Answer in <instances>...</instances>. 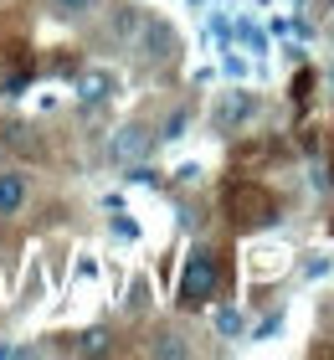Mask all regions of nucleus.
Instances as JSON below:
<instances>
[{
	"label": "nucleus",
	"instance_id": "1",
	"mask_svg": "<svg viewBox=\"0 0 334 360\" xmlns=\"http://www.w3.org/2000/svg\"><path fill=\"white\" fill-rule=\"evenodd\" d=\"M221 206H226V221L237 232H257V226L278 221V195L262 180H247V175H231L221 186Z\"/></svg>",
	"mask_w": 334,
	"mask_h": 360
},
{
	"label": "nucleus",
	"instance_id": "2",
	"mask_svg": "<svg viewBox=\"0 0 334 360\" xmlns=\"http://www.w3.org/2000/svg\"><path fill=\"white\" fill-rule=\"evenodd\" d=\"M216 288H221V263H216L211 248H195L180 268V288H175L180 309H206L216 299Z\"/></svg>",
	"mask_w": 334,
	"mask_h": 360
},
{
	"label": "nucleus",
	"instance_id": "3",
	"mask_svg": "<svg viewBox=\"0 0 334 360\" xmlns=\"http://www.w3.org/2000/svg\"><path fill=\"white\" fill-rule=\"evenodd\" d=\"M149 144H155V134H149L144 124H129V129H119V134H113L108 160H113V165H139V160L149 155Z\"/></svg>",
	"mask_w": 334,
	"mask_h": 360
},
{
	"label": "nucleus",
	"instance_id": "4",
	"mask_svg": "<svg viewBox=\"0 0 334 360\" xmlns=\"http://www.w3.org/2000/svg\"><path fill=\"white\" fill-rule=\"evenodd\" d=\"M134 46H139L144 57H170V46H175V37H170V26L165 21H139V37H134Z\"/></svg>",
	"mask_w": 334,
	"mask_h": 360
},
{
	"label": "nucleus",
	"instance_id": "5",
	"mask_svg": "<svg viewBox=\"0 0 334 360\" xmlns=\"http://www.w3.org/2000/svg\"><path fill=\"white\" fill-rule=\"evenodd\" d=\"M26 206V175L21 170H0V217Z\"/></svg>",
	"mask_w": 334,
	"mask_h": 360
},
{
	"label": "nucleus",
	"instance_id": "6",
	"mask_svg": "<svg viewBox=\"0 0 334 360\" xmlns=\"http://www.w3.org/2000/svg\"><path fill=\"white\" fill-rule=\"evenodd\" d=\"M108 93H113V77L108 72H82L77 77V98H82V103H103Z\"/></svg>",
	"mask_w": 334,
	"mask_h": 360
},
{
	"label": "nucleus",
	"instance_id": "7",
	"mask_svg": "<svg viewBox=\"0 0 334 360\" xmlns=\"http://www.w3.org/2000/svg\"><path fill=\"white\" fill-rule=\"evenodd\" d=\"M247 113H252V98L247 93H231L221 108H216V129H231V124H242Z\"/></svg>",
	"mask_w": 334,
	"mask_h": 360
},
{
	"label": "nucleus",
	"instance_id": "8",
	"mask_svg": "<svg viewBox=\"0 0 334 360\" xmlns=\"http://www.w3.org/2000/svg\"><path fill=\"white\" fill-rule=\"evenodd\" d=\"M0 134H6V139H0L6 150H21V155H37V150H41V144H37V134H31L26 124H11V129H0Z\"/></svg>",
	"mask_w": 334,
	"mask_h": 360
},
{
	"label": "nucleus",
	"instance_id": "9",
	"mask_svg": "<svg viewBox=\"0 0 334 360\" xmlns=\"http://www.w3.org/2000/svg\"><path fill=\"white\" fill-rule=\"evenodd\" d=\"M77 350H82V355H103V350H108V330H88V335L77 340Z\"/></svg>",
	"mask_w": 334,
	"mask_h": 360
},
{
	"label": "nucleus",
	"instance_id": "10",
	"mask_svg": "<svg viewBox=\"0 0 334 360\" xmlns=\"http://www.w3.org/2000/svg\"><path fill=\"white\" fill-rule=\"evenodd\" d=\"M52 6H57L62 15H88V11L98 6V0H52Z\"/></svg>",
	"mask_w": 334,
	"mask_h": 360
},
{
	"label": "nucleus",
	"instance_id": "11",
	"mask_svg": "<svg viewBox=\"0 0 334 360\" xmlns=\"http://www.w3.org/2000/svg\"><path fill=\"white\" fill-rule=\"evenodd\" d=\"M309 88H314V72H298V77H293V98H298V103L309 98Z\"/></svg>",
	"mask_w": 334,
	"mask_h": 360
},
{
	"label": "nucleus",
	"instance_id": "12",
	"mask_svg": "<svg viewBox=\"0 0 334 360\" xmlns=\"http://www.w3.org/2000/svg\"><path fill=\"white\" fill-rule=\"evenodd\" d=\"M155 355H186V345H175V335H160V345H155Z\"/></svg>",
	"mask_w": 334,
	"mask_h": 360
},
{
	"label": "nucleus",
	"instance_id": "13",
	"mask_svg": "<svg viewBox=\"0 0 334 360\" xmlns=\"http://www.w3.org/2000/svg\"><path fill=\"white\" fill-rule=\"evenodd\" d=\"M186 134V113H170V124H165V139H180Z\"/></svg>",
	"mask_w": 334,
	"mask_h": 360
},
{
	"label": "nucleus",
	"instance_id": "14",
	"mask_svg": "<svg viewBox=\"0 0 334 360\" xmlns=\"http://www.w3.org/2000/svg\"><path fill=\"white\" fill-rule=\"evenodd\" d=\"M319 11H324V15H329V11H334V0H319Z\"/></svg>",
	"mask_w": 334,
	"mask_h": 360
}]
</instances>
